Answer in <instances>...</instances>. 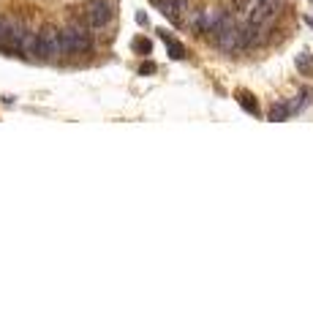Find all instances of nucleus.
Instances as JSON below:
<instances>
[{"label":"nucleus","instance_id":"nucleus-1","mask_svg":"<svg viewBox=\"0 0 313 327\" xmlns=\"http://www.w3.org/2000/svg\"><path fill=\"white\" fill-rule=\"evenodd\" d=\"M60 44H63V52H88L90 49V33L82 28V25H71V28L60 30Z\"/></svg>","mask_w":313,"mask_h":327},{"label":"nucleus","instance_id":"nucleus-13","mask_svg":"<svg viewBox=\"0 0 313 327\" xmlns=\"http://www.w3.org/2000/svg\"><path fill=\"white\" fill-rule=\"evenodd\" d=\"M139 71H142V74H152V71H155V66H152V63H142V69H139Z\"/></svg>","mask_w":313,"mask_h":327},{"label":"nucleus","instance_id":"nucleus-14","mask_svg":"<svg viewBox=\"0 0 313 327\" xmlns=\"http://www.w3.org/2000/svg\"><path fill=\"white\" fill-rule=\"evenodd\" d=\"M136 22L139 25H147V14H136Z\"/></svg>","mask_w":313,"mask_h":327},{"label":"nucleus","instance_id":"nucleus-6","mask_svg":"<svg viewBox=\"0 0 313 327\" xmlns=\"http://www.w3.org/2000/svg\"><path fill=\"white\" fill-rule=\"evenodd\" d=\"M259 33H262V22H254V19H251V22L240 30V44H243V46L262 44V36H259Z\"/></svg>","mask_w":313,"mask_h":327},{"label":"nucleus","instance_id":"nucleus-12","mask_svg":"<svg viewBox=\"0 0 313 327\" xmlns=\"http://www.w3.org/2000/svg\"><path fill=\"white\" fill-rule=\"evenodd\" d=\"M152 44L147 41V38H134V52H139V55H150Z\"/></svg>","mask_w":313,"mask_h":327},{"label":"nucleus","instance_id":"nucleus-10","mask_svg":"<svg viewBox=\"0 0 313 327\" xmlns=\"http://www.w3.org/2000/svg\"><path fill=\"white\" fill-rule=\"evenodd\" d=\"M297 71H302L305 77H313V57H310V52H299V55H297Z\"/></svg>","mask_w":313,"mask_h":327},{"label":"nucleus","instance_id":"nucleus-2","mask_svg":"<svg viewBox=\"0 0 313 327\" xmlns=\"http://www.w3.org/2000/svg\"><path fill=\"white\" fill-rule=\"evenodd\" d=\"M38 36V57H60L63 55V44H60V30L55 28H44Z\"/></svg>","mask_w":313,"mask_h":327},{"label":"nucleus","instance_id":"nucleus-11","mask_svg":"<svg viewBox=\"0 0 313 327\" xmlns=\"http://www.w3.org/2000/svg\"><path fill=\"white\" fill-rule=\"evenodd\" d=\"M237 101H240V106H243L245 112H248V115H259V104H256V98L254 96H248V93H240L237 96Z\"/></svg>","mask_w":313,"mask_h":327},{"label":"nucleus","instance_id":"nucleus-5","mask_svg":"<svg viewBox=\"0 0 313 327\" xmlns=\"http://www.w3.org/2000/svg\"><path fill=\"white\" fill-rule=\"evenodd\" d=\"M281 6H283V0H259V6L254 11H251V19L254 22H264V19H272L281 11Z\"/></svg>","mask_w":313,"mask_h":327},{"label":"nucleus","instance_id":"nucleus-8","mask_svg":"<svg viewBox=\"0 0 313 327\" xmlns=\"http://www.w3.org/2000/svg\"><path fill=\"white\" fill-rule=\"evenodd\" d=\"M289 117H291V112H289V104H286V101L272 104V109H270V120H272V123H283V120H289Z\"/></svg>","mask_w":313,"mask_h":327},{"label":"nucleus","instance_id":"nucleus-3","mask_svg":"<svg viewBox=\"0 0 313 327\" xmlns=\"http://www.w3.org/2000/svg\"><path fill=\"white\" fill-rule=\"evenodd\" d=\"M161 14L169 19L172 25H183L185 22V17H188V0H161Z\"/></svg>","mask_w":313,"mask_h":327},{"label":"nucleus","instance_id":"nucleus-7","mask_svg":"<svg viewBox=\"0 0 313 327\" xmlns=\"http://www.w3.org/2000/svg\"><path fill=\"white\" fill-rule=\"evenodd\" d=\"M158 33H161V38H164V44H166V46H169V55H172V57H175V60H183V57H185V46H183V44H180V41H175V38H172V36H169V33H166V30H158Z\"/></svg>","mask_w":313,"mask_h":327},{"label":"nucleus","instance_id":"nucleus-4","mask_svg":"<svg viewBox=\"0 0 313 327\" xmlns=\"http://www.w3.org/2000/svg\"><path fill=\"white\" fill-rule=\"evenodd\" d=\"M88 19L93 28H104V25H109L112 19V6L106 3V0H93L88 6Z\"/></svg>","mask_w":313,"mask_h":327},{"label":"nucleus","instance_id":"nucleus-9","mask_svg":"<svg viewBox=\"0 0 313 327\" xmlns=\"http://www.w3.org/2000/svg\"><path fill=\"white\" fill-rule=\"evenodd\" d=\"M310 96H313L310 90H299V96H294L291 101H286V104H289V112H291V115H294V112H299L302 106H308V104H310Z\"/></svg>","mask_w":313,"mask_h":327}]
</instances>
